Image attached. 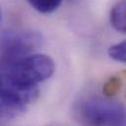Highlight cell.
I'll return each mask as SVG.
<instances>
[{
  "label": "cell",
  "mask_w": 126,
  "mask_h": 126,
  "mask_svg": "<svg viewBox=\"0 0 126 126\" xmlns=\"http://www.w3.org/2000/svg\"><path fill=\"white\" fill-rule=\"evenodd\" d=\"M55 71L53 59L45 54L32 53L12 60H1V85L23 89L37 88Z\"/></svg>",
  "instance_id": "6da1fadb"
},
{
  "label": "cell",
  "mask_w": 126,
  "mask_h": 126,
  "mask_svg": "<svg viewBox=\"0 0 126 126\" xmlns=\"http://www.w3.org/2000/svg\"><path fill=\"white\" fill-rule=\"evenodd\" d=\"M72 112L75 120L84 125H126V105L105 95L81 98Z\"/></svg>",
  "instance_id": "7a4b0ae2"
},
{
  "label": "cell",
  "mask_w": 126,
  "mask_h": 126,
  "mask_svg": "<svg viewBox=\"0 0 126 126\" xmlns=\"http://www.w3.org/2000/svg\"><path fill=\"white\" fill-rule=\"evenodd\" d=\"M43 44L42 34L33 30H6L1 33V60L34 53Z\"/></svg>",
  "instance_id": "3957f363"
},
{
  "label": "cell",
  "mask_w": 126,
  "mask_h": 126,
  "mask_svg": "<svg viewBox=\"0 0 126 126\" xmlns=\"http://www.w3.org/2000/svg\"><path fill=\"white\" fill-rule=\"evenodd\" d=\"M38 87L22 89L1 85L0 116L2 120H11L23 114L28 106L36 99Z\"/></svg>",
  "instance_id": "277c9868"
},
{
  "label": "cell",
  "mask_w": 126,
  "mask_h": 126,
  "mask_svg": "<svg viewBox=\"0 0 126 126\" xmlns=\"http://www.w3.org/2000/svg\"><path fill=\"white\" fill-rule=\"evenodd\" d=\"M109 22L114 30L126 33V0L117 2L111 8Z\"/></svg>",
  "instance_id": "5b68a950"
},
{
  "label": "cell",
  "mask_w": 126,
  "mask_h": 126,
  "mask_svg": "<svg viewBox=\"0 0 126 126\" xmlns=\"http://www.w3.org/2000/svg\"><path fill=\"white\" fill-rule=\"evenodd\" d=\"M63 0H28L32 8L41 14H49L59 8Z\"/></svg>",
  "instance_id": "8992f818"
},
{
  "label": "cell",
  "mask_w": 126,
  "mask_h": 126,
  "mask_svg": "<svg viewBox=\"0 0 126 126\" xmlns=\"http://www.w3.org/2000/svg\"><path fill=\"white\" fill-rule=\"evenodd\" d=\"M107 54L112 60L126 64V40L112 44L108 48Z\"/></svg>",
  "instance_id": "52a82bcc"
},
{
  "label": "cell",
  "mask_w": 126,
  "mask_h": 126,
  "mask_svg": "<svg viewBox=\"0 0 126 126\" xmlns=\"http://www.w3.org/2000/svg\"><path fill=\"white\" fill-rule=\"evenodd\" d=\"M120 88H121L120 77L112 76L104 83V85L102 87V93L105 96L112 97L120 91Z\"/></svg>",
  "instance_id": "ba28073f"
}]
</instances>
